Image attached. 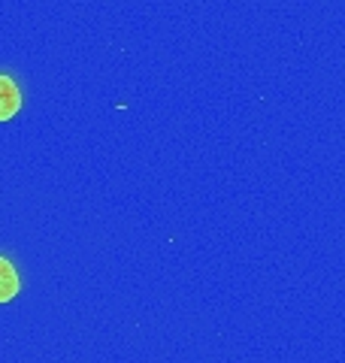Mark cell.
<instances>
[{
	"instance_id": "6da1fadb",
	"label": "cell",
	"mask_w": 345,
	"mask_h": 363,
	"mask_svg": "<svg viewBox=\"0 0 345 363\" xmlns=\"http://www.w3.org/2000/svg\"><path fill=\"white\" fill-rule=\"evenodd\" d=\"M21 109V91L9 76H0V121H9Z\"/></svg>"
},
{
	"instance_id": "7a4b0ae2",
	"label": "cell",
	"mask_w": 345,
	"mask_h": 363,
	"mask_svg": "<svg viewBox=\"0 0 345 363\" xmlns=\"http://www.w3.org/2000/svg\"><path fill=\"white\" fill-rule=\"evenodd\" d=\"M18 294V272L6 257H0V303H9Z\"/></svg>"
}]
</instances>
